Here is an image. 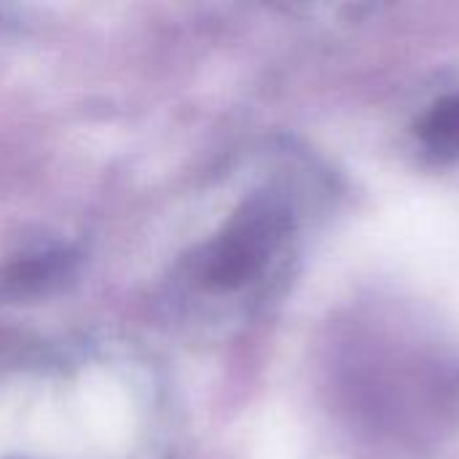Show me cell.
<instances>
[{
    "label": "cell",
    "instance_id": "1",
    "mask_svg": "<svg viewBox=\"0 0 459 459\" xmlns=\"http://www.w3.org/2000/svg\"><path fill=\"white\" fill-rule=\"evenodd\" d=\"M420 134L436 151H459V94L441 100L425 116Z\"/></svg>",
    "mask_w": 459,
    "mask_h": 459
}]
</instances>
